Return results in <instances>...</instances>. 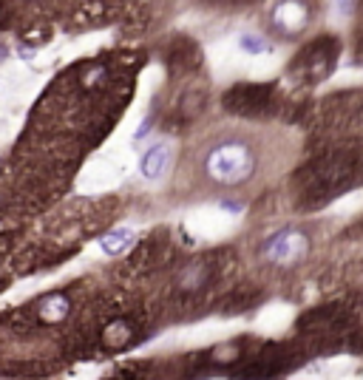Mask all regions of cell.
Returning <instances> with one entry per match:
<instances>
[{"instance_id":"obj_1","label":"cell","mask_w":363,"mask_h":380,"mask_svg":"<svg viewBox=\"0 0 363 380\" xmlns=\"http://www.w3.org/2000/svg\"><path fill=\"white\" fill-rule=\"evenodd\" d=\"M256 150L247 142L224 139L213 145L204 156V173L222 187H239L256 176Z\"/></svg>"},{"instance_id":"obj_7","label":"cell","mask_w":363,"mask_h":380,"mask_svg":"<svg viewBox=\"0 0 363 380\" xmlns=\"http://www.w3.org/2000/svg\"><path fill=\"white\" fill-rule=\"evenodd\" d=\"M133 332H136V327H133L131 321L116 318L102 329V344H105L108 349H125V346H131L133 341H136Z\"/></svg>"},{"instance_id":"obj_9","label":"cell","mask_w":363,"mask_h":380,"mask_svg":"<svg viewBox=\"0 0 363 380\" xmlns=\"http://www.w3.org/2000/svg\"><path fill=\"white\" fill-rule=\"evenodd\" d=\"M131 241H133L131 230H114V233H105V236L99 239V247L105 250L108 256H116V253H122L125 247H131Z\"/></svg>"},{"instance_id":"obj_3","label":"cell","mask_w":363,"mask_h":380,"mask_svg":"<svg viewBox=\"0 0 363 380\" xmlns=\"http://www.w3.org/2000/svg\"><path fill=\"white\" fill-rule=\"evenodd\" d=\"M307 250H310V239L301 230L284 227V230H278L275 236L267 239V244L261 247V256L275 267H293L307 256Z\"/></svg>"},{"instance_id":"obj_5","label":"cell","mask_w":363,"mask_h":380,"mask_svg":"<svg viewBox=\"0 0 363 380\" xmlns=\"http://www.w3.org/2000/svg\"><path fill=\"white\" fill-rule=\"evenodd\" d=\"M213 275H216L213 264L207 258H199V261H190V264H185L179 270L173 287H176V292H182V295H196V292H202V290L210 287Z\"/></svg>"},{"instance_id":"obj_2","label":"cell","mask_w":363,"mask_h":380,"mask_svg":"<svg viewBox=\"0 0 363 380\" xmlns=\"http://www.w3.org/2000/svg\"><path fill=\"white\" fill-rule=\"evenodd\" d=\"M338 60V40L332 37H321L315 43H310L293 62V74L304 82H318L332 74Z\"/></svg>"},{"instance_id":"obj_4","label":"cell","mask_w":363,"mask_h":380,"mask_svg":"<svg viewBox=\"0 0 363 380\" xmlns=\"http://www.w3.org/2000/svg\"><path fill=\"white\" fill-rule=\"evenodd\" d=\"M273 85H236L224 94V108L233 114L258 116L273 108Z\"/></svg>"},{"instance_id":"obj_6","label":"cell","mask_w":363,"mask_h":380,"mask_svg":"<svg viewBox=\"0 0 363 380\" xmlns=\"http://www.w3.org/2000/svg\"><path fill=\"white\" fill-rule=\"evenodd\" d=\"M68 312H71V298L65 292L45 295L43 301H37V307H34L37 321H43V324H57V321L68 318Z\"/></svg>"},{"instance_id":"obj_8","label":"cell","mask_w":363,"mask_h":380,"mask_svg":"<svg viewBox=\"0 0 363 380\" xmlns=\"http://www.w3.org/2000/svg\"><path fill=\"white\" fill-rule=\"evenodd\" d=\"M165 165H168V148L165 145H153L151 150H145V156L139 162V170L145 179H159L165 173Z\"/></svg>"},{"instance_id":"obj_11","label":"cell","mask_w":363,"mask_h":380,"mask_svg":"<svg viewBox=\"0 0 363 380\" xmlns=\"http://www.w3.org/2000/svg\"><path fill=\"white\" fill-rule=\"evenodd\" d=\"M241 45H244L247 51H264V48H267L264 43H256V40H250V37H244V40H241Z\"/></svg>"},{"instance_id":"obj_10","label":"cell","mask_w":363,"mask_h":380,"mask_svg":"<svg viewBox=\"0 0 363 380\" xmlns=\"http://www.w3.org/2000/svg\"><path fill=\"white\" fill-rule=\"evenodd\" d=\"M253 304H256V295H253L247 287H239V290H233L230 298L224 301V310L227 312H247Z\"/></svg>"}]
</instances>
